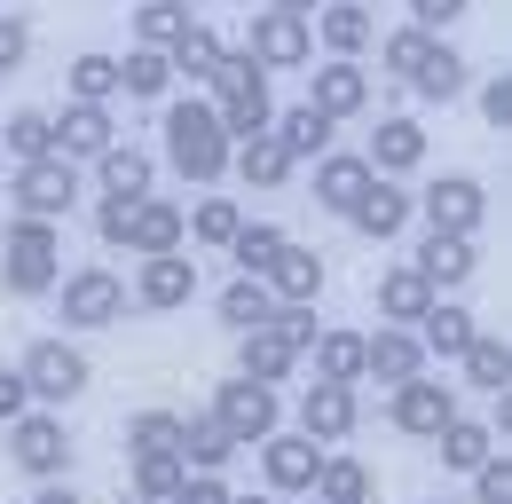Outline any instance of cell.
Wrapping results in <instances>:
<instances>
[{
  "instance_id": "cell-5",
  "label": "cell",
  "mask_w": 512,
  "mask_h": 504,
  "mask_svg": "<svg viewBox=\"0 0 512 504\" xmlns=\"http://www.w3.org/2000/svg\"><path fill=\"white\" fill-rule=\"evenodd\" d=\"M56 300H64V331H103V323H119L127 315V276H111V268H71L64 284H56Z\"/></svg>"
},
{
  "instance_id": "cell-2",
  "label": "cell",
  "mask_w": 512,
  "mask_h": 504,
  "mask_svg": "<svg viewBox=\"0 0 512 504\" xmlns=\"http://www.w3.org/2000/svg\"><path fill=\"white\" fill-rule=\"evenodd\" d=\"M410 213H426L434 237H481V221H489V189L473 182V174H442L434 189H410Z\"/></svg>"
},
{
  "instance_id": "cell-44",
  "label": "cell",
  "mask_w": 512,
  "mask_h": 504,
  "mask_svg": "<svg viewBox=\"0 0 512 504\" xmlns=\"http://www.w3.org/2000/svg\"><path fill=\"white\" fill-rule=\"evenodd\" d=\"M158 449L182 457V418H174V410H134L127 418V457H158Z\"/></svg>"
},
{
  "instance_id": "cell-36",
  "label": "cell",
  "mask_w": 512,
  "mask_h": 504,
  "mask_svg": "<svg viewBox=\"0 0 512 504\" xmlns=\"http://www.w3.org/2000/svg\"><path fill=\"white\" fill-rule=\"evenodd\" d=\"M0 142H8V158L24 166V158H56V111H8V126H0Z\"/></svg>"
},
{
  "instance_id": "cell-27",
  "label": "cell",
  "mask_w": 512,
  "mask_h": 504,
  "mask_svg": "<svg viewBox=\"0 0 512 504\" xmlns=\"http://www.w3.org/2000/svg\"><path fill=\"white\" fill-rule=\"evenodd\" d=\"M229 174H237L245 189H284L300 166L276 150V134H253V142H237V150H229Z\"/></svg>"
},
{
  "instance_id": "cell-47",
  "label": "cell",
  "mask_w": 512,
  "mask_h": 504,
  "mask_svg": "<svg viewBox=\"0 0 512 504\" xmlns=\"http://www.w3.org/2000/svg\"><path fill=\"white\" fill-rule=\"evenodd\" d=\"M434 40H442V32H418V24H402V32H386V40H379V63L394 71V79H410V71L426 63V48H434Z\"/></svg>"
},
{
  "instance_id": "cell-39",
  "label": "cell",
  "mask_w": 512,
  "mask_h": 504,
  "mask_svg": "<svg viewBox=\"0 0 512 504\" xmlns=\"http://www.w3.org/2000/svg\"><path fill=\"white\" fill-rule=\"evenodd\" d=\"M284 245H292V237H284L276 221H245V229L229 237V260H237V276H268V268H276V252H284Z\"/></svg>"
},
{
  "instance_id": "cell-59",
  "label": "cell",
  "mask_w": 512,
  "mask_h": 504,
  "mask_svg": "<svg viewBox=\"0 0 512 504\" xmlns=\"http://www.w3.org/2000/svg\"><path fill=\"white\" fill-rule=\"evenodd\" d=\"M268 8H284V16H316L323 0H268Z\"/></svg>"
},
{
  "instance_id": "cell-60",
  "label": "cell",
  "mask_w": 512,
  "mask_h": 504,
  "mask_svg": "<svg viewBox=\"0 0 512 504\" xmlns=\"http://www.w3.org/2000/svg\"><path fill=\"white\" fill-rule=\"evenodd\" d=\"M229 504H276V497H229Z\"/></svg>"
},
{
  "instance_id": "cell-56",
  "label": "cell",
  "mask_w": 512,
  "mask_h": 504,
  "mask_svg": "<svg viewBox=\"0 0 512 504\" xmlns=\"http://www.w3.org/2000/svg\"><path fill=\"white\" fill-rule=\"evenodd\" d=\"M481 119H489V126H512V79H505V71L481 87Z\"/></svg>"
},
{
  "instance_id": "cell-28",
  "label": "cell",
  "mask_w": 512,
  "mask_h": 504,
  "mask_svg": "<svg viewBox=\"0 0 512 504\" xmlns=\"http://www.w3.org/2000/svg\"><path fill=\"white\" fill-rule=\"evenodd\" d=\"M410 87H418V95H426V103H457V95H465V87H473V63L457 56V48H449V40H434V48H426V63H418V71H410Z\"/></svg>"
},
{
  "instance_id": "cell-13",
  "label": "cell",
  "mask_w": 512,
  "mask_h": 504,
  "mask_svg": "<svg viewBox=\"0 0 512 504\" xmlns=\"http://www.w3.org/2000/svg\"><path fill=\"white\" fill-rule=\"evenodd\" d=\"M355 426H363L355 386H339V378H308V386H300V434L308 441H347Z\"/></svg>"
},
{
  "instance_id": "cell-46",
  "label": "cell",
  "mask_w": 512,
  "mask_h": 504,
  "mask_svg": "<svg viewBox=\"0 0 512 504\" xmlns=\"http://www.w3.org/2000/svg\"><path fill=\"white\" fill-rule=\"evenodd\" d=\"M190 481V465L174 457V449H158V457H134V497H166L174 504V489Z\"/></svg>"
},
{
  "instance_id": "cell-7",
  "label": "cell",
  "mask_w": 512,
  "mask_h": 504,
  "mask_svg": "<svg viewBox=\"0 0 512 504\" xmlns=\"http://www.w3.org/2000/svg\"><path fill=\"white\" fill-rule=\"evenodd\" d=\"M386 418H394V434L410 441H434L457 418V394H449V378H402V386H386Z\"/></svg>"
},
{
  "instance_id": "cell-3",
  "label": "cell",
  "mask_w": 512,
  "mask_h": 504,
  "mask_svg": "<svg viewBox=\"0 0 512 504\" xmlns=\"http://www.w3.org/2000/svg\"><path fill=\"white\" fill-rule=\"evenodd\" d=\"M71 426L56 418V410H24V418H8V457L32 473V481H64L71 473Z\"/></svg>"
},
{
  "instance_id": "cell-4",
  "label": "cell",
  "mask_w": 512,
  "mask_h": 504,
  "mask_svg": "<svg viewBox=\"0 0 512 504\" xmlns=\"http://www.w3.org/2000/svg\"><path fill=\"white\" fill-rule=\"evenodd\" d=\"M8 205L32 213V221H64L71 205H79V166L71 158H24L8 174Z\"/></svg>"
},
{
  "instance_id": "cell-6",
  "label": "cell",
  "mask_w": 512,
  "mask_h": 504,
  "mask_svg": "<svg viewBox=\"0 0 512 504\" xmlns=\"http://www.w3.org/2000/svg\"><path fill=\"white\" fill-rule=\"evenodd\" d=\"M213 418L229 426L237 449H253L284 426V402H276V386H260V378H221V394H213Z\"/></svg>"
},
{
  "instance_id": "cell-52",
  "label": "cell",
  "mask_w": 512,
  "mask_h": 504,
  "mask_svg": "<svg viewBox=\"0 0 512 504\" xmlns=\"http://www.w3.org/2000/svg\"><path fill=\"white\" fill-rule=\"evenodd\" d=\"M268 331H276V339H292V347L308 355V339H316L323 323H316V308H284V300H276V315H268Z\"/></svg>"
},
{
  "instance_id": "cell-40",
  "label": "cell",
  "mask_w": 512,
  "mask_h": 504,
  "mask_svg": "<svg viewBox=\"0 0 512 504\" xmlns=\"http://www.w3.org/2000/svg\"><path fill=\"white\" fill-rule=\"evenodd\" d=\"M213 308H221V323H229V331H260V323L276 315V292H268L260 276H237V284H229Z\"/></svg>"
},
{
  "instance_id": "cell-15",
  "label": "cell",
  "mask_w": 512,
  "mask_h": 504,
  "mask_svg": "<svg viewBox=\"0 0 512 504\" xmlns=\"http://www.w3.org/2000/svg\"><path fill=\"white\" fill-rule=\"evenodd\" d=\"M371 182H379V174H371V158H363V150H323V158H316V189H308V197H316L323 213H339V221H347V213H355V197H363Z\"/></svg>"
},
{
  "instance_id": "cell-9",
  "label": "cell",
  "mask_w": 512,
  "mask_h": 504,
  "mask_svg": "<svg viewBox=\"0 0 512 504\" xmlns=\"http://www.w3.org/2000/svg\"><path fill=\"white\" fill-rule=\"evenodd\" d=\"M16 371H24V386H32V402H71V394H87V378H95L71 339H32Z\"/></svg>"
},
{
  "instance_id": "cell-14",
  "label": "cell",
  "mask_w": 512,
  "mask_h": 504,
  "mask_svg": "<svg viewBox=\"0 0 512 504\" xmlns=\"http://www.w3.org/2000/svg\"><path fill=\"white\" fill-rule=\"evenodd\" d=\"M111 142H119L111 103H64V111H56V158H71V166H95Z\"/></svg>"
},
{
  "instance_id": "cell-34",
  "label": "cell",
  "mask_w": 512,
  "mask_h": 504,
  "mask_svg": "<svg viewBox=\"0 0 512 504\" xmlns=\"http://www.w3.org/2000/svg\"><path fill=\"white\" fill-rule=\"evenodd\" d=\"M308 497H323V504H371V465H363V457H331V449H323L316 489H308Z\"/></svg>"
},
{
  "instance_id": "cell-48",
  "label": "cell",
  "mask_w": 512,
  "mask_h": 504,
  "mask_svg": "<svg viewBox=\"0 0 512 504\" xmlns=\"http://www.w3.org/2000/svg\"><path fill=\"white\" fill-rule=\"evenodd\" d=\"M134 205H142L134 189H103V205H95V237H103V245H127V229H134Z\"/></svg>"
},
{
  "instance_id": "cell-35",
  "label": "cell",
  "mask_w": 512,
  "mask_h": 504,
  "mask_svg": "<svg viewBox=\"0 0 512 504\" xmlns=\"http://www.w3.org/2000/svg\"><path fill=\"white\" fill-rule=\"evenodd\" d=\"M457 363H465V378H473L481 394H512V347L497 331H473V347H465Z\"/></svg>"
},
{
  "instance_id": "cell-38",
  "label": "cell",
  "mask_w": 512,
  "mask_h": 504,
  "mask_svg": "<svg viewBox=\"0 0 512 504\" xmlns=\"http://www.w3.org/2000/svg\"><path fill=\"white\" fill-rule=\"evenodd\" d=\"M213 56H221V32H213V24H190V32L166 40V71H174V79H197V87H205Z\"/></svg>"
},
{
  "instance_id": "cell-24",
  "label": "cell",
  "mask_w": 512,
  "mask_h": 504,
  "mask_svg": "<svg viewBox=\"0 0 512 504\" xmlns=\"http://www.w3.org/2000/svg\"><path fill=\"white\" fill-rule=\"evenodd\" d=\"M190 245V221L174 197H142L134 205V229H127V252H182Z\"/></svg>"
},
{
  "instance_id": "cell-32",
  "label": "cell",
  "mask_w": 512,
  "mask_h": 504,
  "mask_svg": "<svg viewBox=\"0 0 512 504\" xmlns=\"http://www.w3.org/2000/svg\"><path fill=\"white\" fill-rule=\"evenodd\" d=\"M434 449H442V465H449V473H473L481 457H497V434H489L481 418H465V410H457L442 434H434Z\"/></svg>"
},
{
  "instance_id": "cell-57",
  "label": "cell",
  "mask_w": 512,
  "mask_h": 504,
  "mask_svg": "<svg viewBox=\"0 0 512 504\" xmlns=\"http://www.w3.org/2000/svg\"><path fill=\"white\" fill-rule=\"evenodd\" d=\"M32 410V386H24V371H0V426L8 418H24Z\"/></svg>"
},
{
  "instance_id": "cell-31",
  "label": "cell",
  "mask_w": 512,
  "mask_h": 504,
  "mask_svg": "<svg viewBox=\"0 0 512 504\" xmlns=\"http://www.w3.org/2000/svg\"><path fill=\"white\" fill-rule=\"evenodd\" d=\"M426 308H434V284H426L418 268H386V276H379V315H386V323H402V331H410Z\"/></svg>"
},
{
  "instance_id": "cell-26",
  "label": "cell",
  "mask_w": 512,
  "mask_h": 504,
  "mask_svg": "<svg viewBox=\"0 0 512 504\" xmlns=\"http://www.w3.org/2000/svg\"><path fill=\"white\" fill-rule=\"evenodd\" d=\"M347 221H355L363 237H379V245H386V237H402V229H410V189H394L379 174V182L355 197V213H347Z\"/></svg>"
},
{
  "instance_id": "cell-8",
  "label": "cell",
  "mask_w": 512,
  "mask_h": 504,
  "mask_svg": "<svg viewBox=\"0 0 512 504\" xmlns=\"http://www.w3.org/2000/svg\"><path fill=\"white\" fill-rule=\"evenodd\" d=\"M245 56H253L260 71H308V63H316V32H308V16L260 8L253 32H245Z\"/></svg>"
},
{
  "instance_id": "cell-25",
  "label": "cell",
  "mask_w": 512,
  "mask_h": 504,
  "mask_svg": "<svg viewBox=\"0 0 512 504\" xmlns=\"http://www.w3.org/2000/svg\"><path fill=\"white\" fill-rule=\"evenodd\" d=\"M268 134H276V150H284L292 166H308V158H323V150H331V119H323L316 103L276 111V119H268Z\"/></svg>"
},
{
  "instance_id": "cell-18",
  "label": "cell",
  "mask_w": 512,
  "mask_h": 504,
  "mask_svg": "<svg viewBox=\"0 0 512 504\" xmlns=\"http://www.w3.org/2000/svg\"><path fill=\"white\" fill-rule=\"evenodd\" d=\"M205 103H213V119H221V134H229V142H253V134H268V119H276L268 71H260V79H245V87H229V95H205Z\"/></svg>"
},
{
  "instance_id": "cell-21",
  "label": "cell",
  "mask_w": 512,
  "mask_h": 504,
  "mask_svg": "<svg viewBox=\"0 0 512 504\" xmlns=\"http://www.w3.org/2000/svg\"><path fill=\"white\" fill-rule=\"evenodd\" d=\"M292 371H300V347H292V339H276L268 323H260V331H237V378H260V386H284Z\"/></svg>"
},
{
  "instance_id": "cell-11",
  "label": "cell",
  "mask_w": 512,
  "mask_h": 504,
  "mask_svg": "<svg viewBox=\"0 0 512 504\" xmlns=\"http://www.w3.org/2000/svg\"><path fill=\"white\" fill-rule=\"evenodd\" d=\"M260 449V473H268V497H308L316 489V465H323V441H308V434H276L268 441H253Z\"/></svg>"
},
{
  "instance_id": "cell-19",
  "label": "cell",
  "mask_w": 512,
  "mask_h": 504,
  "mask_svg": "<svg viewBox=\"0 0 512 504\" xmlns=\"http://www.w3.org/2000/svg\"><path fill=\"white\" fill-rule=\"evenodd\" d=\"M363 158H371V174H386V182H394V174H418V166H426V126L418 119H379Z\"/></svg>"
},
{
  "instance_id": "cell-58",
  "label": "cell",
  "mask_w": 512,
  "mask_h": 504,
  "mask_svg": "<svg viewBox=\"0 0 512 504\" xmlns=\"http://www.w3.org/2000/svg\"><path fill=\"white\" fill-rule=\"evenodd\" d=\"M32 504H87V497H79L71 481H40V497H32Z\"/></svg>"
},
{
  "instance_id": "cell-17",
  "label": "cell",
  "mask_w": 512,
  "mask_h": 504,
  "mask_svg": "<svg viewBox=\"0 0 512 504\" xmlns=\"http://www.w3.org/2000/svg\"><path fill=\"white\" fill-rule=\"evenodd\" d=\"M308 32L323 40V56H347V63H363V48L379 40V24H371V8H363V0H323Z\"/></svg>"
},
{
  "instance_id": "cell-61",
  "label": "cell",
  "mask_w": 512,
  "mask_h": 504,
  "mask_svg": "<svg viewBox=\"0 0 512 504\" xmlns=\"http://www.w3.org/2000/svg\"><path fill=\"white\" fill-rule=\"evenodd\" d=\"M127 504H166V497H127Z\"/></svg>"
},
{
  "instance_id": "cell-30",
  "label": "cell",
  "mask_w": 512,
  "mask_h": 504,
  "mask_svg": "<svg viewBox=\"0 0 512 504\" xmlns=\"http://www.w3.org/2000/svg\"><path fill=\"white\" fill-rule=\"evenodd\" d=\"M0 284L16 300H40V292L64 284V252H0Z\"/></svg>"
},
{
  "instance_id": "cell-55",
  "label": "cell",
  "mask_w": 512,
  "mask_h": 504,
  "mask_svg": "<svg viewBox=\"0 0 512 504\" xmlns=\"http://www.w3.org/2000/svg\"><path fill=\"white\" fill-rule=\"evenodd\" d=\"M465 8H473V0H410V24H418V32H442V24H457Z\"/></svg>"
},
{
  "instance_id": "cell-51",
  "label": "cell",
  "mask_w": 512,
  "mask_h": 504,
  "mask_svg": "<svg viewBox=\"0 0 512 504\" xmlns=\"http://www.w3.org/2000/svg\"><path fill=\"white\" fill-rule=\"evenodd\" d=\"M245 79H260V63L245 56V48H221L213 71H205V87H213V95H229V87H245Z\"/></svg>"
},
{
  "instance_id": "cell-63",
  "label": "cell",
  "mask_w": 512,
  "mask_h": 504,
  "mask_svg": "<svg viewBox=\"0 0 512 504\" xmlns=\"http://www.w3.org/2000/svg\"><path fill=\"white\" fill-rule=\"evenodd\" d=\"M442 504H449V497H442Z\"/></svg>"
},
{
  "instance_id": "cell-23",
  "label": "cell",
  "mask_w": 512,
  "mask_h": 504,
  "mask_svg": "<svg viewBox=\"0 0 512 504\" xmlns=\"http://www.w3.org/2000/svg\"><path fill=\"white\" fill-rule=\"evenodd\" d=\"M260 284H268V292H276L284 308H316V300H323V252L284 245V252H276V268H268Z\"/></svg>"
},
{
  "instance_id": "cell-42",
  "label": "cell",
  "mask_w": 512,
  "mask_h": 504,
  "mask_svg": "<svg viewBox=\"0 0 512 504\" xmlns=\"http://www.w3.org/2000/svg\"><path fill=\"white\" fill-rule=\"evenodd\" d=\"M197 16H190V0H142L134 8V48H166L174 32H190Z\"/></svg>"
},
{
  "instance_id": "cell-20",
  "label": "cell",
  "mask_w": 512,
  "mask_h": 504,
  "mask_svg": "<svg viewBox=\"0 0 512 504\" xmlns=\"http://www.w3.org/2000/svg\"><path fill=\"white\" fill-rule=\"evenodd\" d=\"M410 331H418V347H426V355H442V363H457V355L473 347V331H481V323H473V308H457L449 292H434V308L418 315Z\"/></svg>"
},
{
  "instance_id": "cell-16",
  "label": "cell",
  "mask_w": 512,
  "mask_h": 504,
  "mask_svg": "<svg viewBox=\"0 0 512 504\" xmlns=\"http://www.w3.org/2000/svg\"><path fill=\"white\" fill-rule=\"evenodd\" d=\"M426 371V347H418V331H402V323H379V331H363V378H379V386H402V378Z\"/></svg>"
},
{
  "instance_id": "cell-49",
  "label": "cell",
  "mask_w": 512,
  "mask_h": 504,
  "mask_svg": "<svg viewBox=\"0 0 512 504\" xmlns=\"http://www.w3.org/2000/svg\"><path fill=\"white\" fill-rule=\"evenodd\" d=\"M0 252H64V229H56V221L16 213V221H8V237H0Z\"/></svg>"
},
{
  "instance_id": "cell-43",
  "label": "cell",
  "mask_w": 512,
  "mask_h": 504,
  "mask_svg": "<svg viewBox=\"0 0 512 504\" xmlns=\"http://www.w3.org/2000/svg\"><path fill=\"white\" fill-rule=\"evenodd\" d=\"M64 95L71 103H111V95H119V56H71Z\"/></svg>"
},
{
  "instance_id": "cell-29",
  "label": "cell",
  "mask_w": 512,
  "mask_h": 504,
  "mask_svg": "<svg viewBox=\"0 0 512 504\" xmlns=\"http://www.w3.org/2000/svg\"><path fill=\"white\" fill-rule=\"evenodd\" d=\"M229 457H237V441H229V426H221L213 410L182 418V465H190V473H221Z\"/></svg>"
},
{
  "instance_id": "cell-41",
  "label": "cell",
  "mask_w": 512,
  "mask_h": 504,
  "mask_svg": "<svg viewBox=\"0 0 512 504\" xmlns=\"http://www.w3.org/2000/svg\"><path fill=\"white\" fill-rule=\"evenodd\" d=\"M95 174H103V189H134V197H150L158 158H150V150H134V142H111V150L95 158Z\"/></svg>"
},
{
  "instance_id": "cell-22",
  "label": "cell",
  "mask_w": 512,
  "mask_h": 504,
  "mask_svg": "<svg viewBox=\"0 0 512 504\" xmlns=\"http://www.w3.org/2000/svg\"><path fill=\"white\" fill-rule=\"evenodd\" d=\"M434 292H457V284H473V268H481V252H473V237H434L426 229V245H418V260H410Z\"/></svg>"
},
{
  "instance_id": "cell-10",
  "label": "cell",
  "mask_w": 512,
  "mask_h": 504,
  "mask_svg": "<svg viewBox=\"0 0 512 504\" xmlns=\"http://www.w3.org/2000/svg\"><path fill=\"white\" fill-rule=\"evenodd\" d=\"M134 308L150 315H174L197 300V252H142V268H134Z\"/></svg>"
},
{
  "instance_id": "cell-53",
  "label": "cell",
  "mask_w": 512,
  "mask_h": 504,
  "mask_svg": "<svg viewBox=\"0 0 512 504\" xmlns=\"http://www.w3.org/2000/svg\"><path fill=\"white\" fill-rule=\"evenodd\" d=\"M24 56H32V24L24 16H0V79L24 71Z\"/></svg>"
},
{
  "instance_id": "cell-50",
  "label": "cell",
  "mask_w": 512,
  "mask_h": 504,
  "mask_svg": "<svg viewBox=\"0 0 512 504\" xmlns=\"http://www.w3.org/2000/svg\"><path fill=\"white\" fill-rule=\"evenodd\" d=\"M473 504H512V457L505 449L473 465Z\"/></svg>"
},
{
  "instance_id": "cell-33",
  "label": "cell",
  "mask_w": 512,
  "mask_h": 504,
  "mask_svg": "<svg viewBox=\"0 0 512 504\" xmlns=\"http://www.w3.org/2000/svg\"><path fill=\"white\" fill-rule=\"evenodd\" d=\"M182 221H190V245H205V252H229V237L245 229V205L213 189V197H197V213H182Z\"/></svg>"
},
{
  "instance_id": "cell-62",
  "label": "cell",
  "mask_w": 512,
  "mask_h": 504,
  "mask_svg": "<svg viewBox=\"0 0 512 504\" xmlns=\"http://www.w3.org/2000/svg\"><path fill=\"white\" fill-rule=\"evenodd\" d=\"M308 504H323V497H308Z\"/></svg>"
},
{
  "instance_id": "cell-54",
  "label": "cell",
  "mask_w": 512,
  "mask_h": 504,
  "mask_svg": "<svg viewBox=\"0 0 512 504\" xmlns=\"http://www.w3.org/2000/svg\"><path fill=\"white\" fill-rule=\"evenodd\" d=\"M229 497H237V489H229L221 473H190V481L174 489V504H229Z\"/></svg>"
},
{
  "instance_id": "cell-12",
  "label": "cell",
  "mask_w": 512,
  "mask_h": 504,
  "mask_svg": "<svg viewBox=\"0 0 512 504\" xmlns=\"http://www.w3.org/2000/svg\"><path fill=\"white\" fill-rule=\"evenodd\" d=\"M308 103H316L331 126H339V119H363V111H371V71L347 63V56L308 63Z\"/></svg>"
},
{
  "instance_id": "cell-1",
  "label": "cell",
  "mask_w": 512,
  "mask_h": 504,
  "mask_svg": "<svg viewBox=\"0 0 512 504\" xmlns=\"http://www.w3.org/2000/svg\"><path fill=\"white\" fill-rule=\"evenodd\" d=\"M158 134H166V166L182 174V182L213 189L221 174H229V134H221V119H213V103H197V95H182V103H166V119H158Z\"/></svg>"
},
{
  "instance_id": "cell-37",
  "label": "cell",
  "mask_w": 512,
  "mask_h": 504,
  "mask_svg": "<svg viewBox=\"0 0 512 504\" xmlns=\"http://www.w3.org/2000/svg\"><path fill=\"white\" fill-rule=\"evenodd\" d=\"M308 355H316V378L355 386V378H363V331H316V339H308Z\"/></svg>"
},
{
  "instance_id": "cell-45",
  "label": "cell",
  "mask_w": 512,
  "mask_h": 504,
  "mask_svg": "<svg viewBox=\"0 0 512 504\" xmlns=\"http://www.w3.org/2000/svg\"><path fill=\"white\" fill-rule=\"evenodd\" d=\"M174 87V71H166V48H134L127 63H119V95H142V103H158Z\"/></svg>"
}]
</instances>
